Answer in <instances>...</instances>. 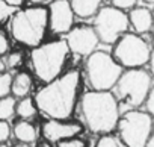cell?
I'll list each match as a JSON object with an SVG mask.
<instances>
[{"label":"cell","instance_id":"cell-29","mask_svg":"<svg viewBox=\"0 0 154 147\" xmlns=\"http://www.w3.org/2000/svg\"><path fill=\"white\" fill-rule=\"evenodd\" d=\"M5 2H6L8 5L14 6V8H20V6L23 5V2H24V0H5Z\"/></svg>","mask_w":154,"mask_h":147},{"label":"cell","instance_id":"cell-4","mask_svg":"<svg viewBox=\"0 0 154 147\" xmlns=\"http://www.w3.org/2000/svg\"><path fill=\"white\" fill-rule=\"evenodd\" d=\"M12 38L27 47H36L42 43L48 29V9L44 6H29L17 9L11 17Z\"/></svg>","mask_w":154,"mask_h":147},{"label":"cell","instance_id":"cell-30","mask_svg":"<svg viewBox=\"0 0 154 147\" xmlns=\"http://www.w3.org/2000/svg\"><path fill=\"white\" fill-rule=\"evenodd\" d=\"M29 3H32L33 6H42V3L48 2V0H27Z\"/></svg>","mask_w":154,"mask_h":147},{"label":"cell","instance_id":"cell-19","mask_svg":"<svg viewBox=\"0 0 154 147\" xmlns=\"http://www.w3.org/2000/svg\"><path fill=\"white\" fill-rule=\"evenodd\" d=\"M95 147H127V145L122 142V139L118 135L106 133V135L100 136V139L97 141Z\"/></svg>","mask_w":154,"mask_h":147},{"label":"cell","instance_id":"cell-1","mask_svg":"<svg viewBox=\"0 0 154 147\" xmlns=\"http://www.w3.org/2000/svg\"><path fill=\"white\" fill-rule=\"evenodd\" d=\"M80 71L68 70L45 84L33 97L38 111L53 120H69L79 100Z\"/></svg>","mask_w":154,"mask_h":147},{"label":"cell","instance_id":"cell-22","mask_svg":"<svg viewBox=\"0 0 154 147\" xmlns=\"http://www.w3.org/2000/svg\"><path fill=\"white\" fill-rule=\"evenodd\" d=\"M17 11V8L8 5L5 0H0V23L6 21L9 17H12V14Z\"/></svg>","mask_w":154,"mask_h":147},{"label":"cell","instance_id":"cell-3","mask_svg":"<svg viewBox=\"0 0 154 147\" xmlns=\"http://www.w3.org/2000/svg\"><path fill=\"white\" fill-rule=\"evenodd\" d=\"M152 76L149 70L142 68H124L112 93L116 97L119 112L124 114L131 109H139L145 105V100L152 87Z\"/></svg>","mask_w":154,"mask_h":147},{"label":"cell","instance_id":"cell-31","mask_svg":"<svg viewBox=\"0 0 154 147\" xmlns=\"http://www.w3.org/2000/svg\"><path fill=\"white\" fill-rule=\"evenodd\" d=\"M145 147H154V132H152V135L149 136V139L146 141V144H145Z\"/></svg>","mask_w":154,"mask_h":147},{"label":"cell","instance_id":"cell-25","mask_svg":"<svg viewBox=\"0 0 154 147\" xmlns=\"http://www.w3.org/2000/svg\"><path fill=\"white\" fill-rule=\"evenodd\" d=\"M11 133H12V129H11L9 123L6 120H0V144L6 142L9 139Z\"/></svg>","mask_w":154,"mask_h":147},{"label":"cell","instance_id":"cell-15","mask_svg":"<svg viewBox=\"0 0 154 147\" xmlns=\"http://www.w3.org/2000/svg\"><path fill=\"white\" fill-rule=\"evenodd\" d=\"M32 90V78L29 73L20 71L12 78V87H11V94L15 99H23L27 97Z\"/></svg>","mask_w":154,"mask_h":147},{"label":"cell","instance_id":"cell-18","mask_svg":"<svg viewBox=\"0 0 154 147\" xmlns=\"http://www.w3.org/2000/svg\"><path fill=\"white\" fill-rule=\"evenodd\" d=\"M17 108V100L14 96H6L0 99V120H9L14 117Z\"/></svg>","mask_w":154,"mask_h":147},{"label":"cell","instance_id":"cell-24","mask_svg":"<svg viewBox=\"0 0 154 147\" xmlns=\"http://www.w3.org/2000/svg\"><path fill=\"white\" fill-rule=\"evenodd\" d=\"M139 0H110V5L115 8H119L122 11H130L131 8H134L137 5Z\"/></svg>","mask_w":154,"mask_h":147},{"label":"cell","instance_id":"cell-5","mask_svg":"<svg viewBox=\"0 0 154 147\" xmlns=\"http://www.w3.org/2000/svg\"><path fill=\"white\" fill-rule=\"evenodd\" d=\"M69 53L71 52L65 38L53 40L44 44L41 43L39 46L33 47L30 53V64L35 76L44 84L54 81L62 75Z\"/></svg>","mask_w":154,"mask_h":147},{"label":"cell","instance_id":"cell-8","mask_svg":"<svg viewBox=\"0 0 154 147\" xmlns=\"http://www.w3.org/2000/svg\"><path fill=\"white\" fill-rule=\"evenodd\" d=\"M154 118L140 109H131L121 114L118 121V136L127 147H145L152 135Z\"/></svg>","mask_w":154,"mask_h":147},{"label":"cell","instance_id":"cell-12","mask_svg":"<svg viewBox=\"0 0 154 147\" xmlns=\"http://www.w3.org/2000/svg\"><path fill=\"white\" fill-rule=\"evenodd\" d=\"M83 130V126L79 121H71V120H53L48 118L42 124V136L45 141L51 144H57L62 139L79 136Z\"/></svg>","mask_w":154,"mask_h":147},{"label":"cell","instance_id":"cell-16","mask_svg":"<svg viewBox=\"0 0 154 147\" xmlns=\"http://www.w3.org/2000/svg\"><path fill=\"white\" fill-rule=\"evenodd\" d=\"M12 133H14V136L20 142H27V144L35 142L36 138H38L36 127L29 120H20V121H17L14 124V127H12Z\"/></svg>","mask_w":154,"mask_h":147},{"label":"cell","instance_id":"cell-10","mask_svg":"<svg viewBox=\"0 0 154 147\" xmlns=\"http://www.w3.org/2000/svg\"><path fill=\"white\" fill-rule=\"evenodd\" d=\"M65 41L68 44L69 52L80 58L89 56L92 52L97 50V47L100 44L95 29L89 24L72 26L71 30L65 35Z\"/></svg>","mask_w":154,"mask_h":147},{"label":"cell","instance_id":"cell-17","mask_svg":"<svg viewBox=\"0 0 154 147\" xmlns=\"http://www.w3.org/2000/svg\"><path fill=\"white\" fill-rule=\"evenodd\" d=\"M38 112V108H36V103L33 99H30L29 96L27 97H23L17 102V108H15V114L21 118V120H30L36 115Z\"/></svg>","mask_w":154,"mask_h":147},{"label":"cell","instance_id":"cell-2","mask_svg":"<svg viewBox=\"0 0 154 147\" xmlns=\"http://www.w3.org/2000/svg\"><path fill=\"white\" fill-rule=\"evenodd\" d=\"M80 114L92 133H112L119 121L121 112L112 91L91 90L80 99Z\"/></svg>","mask_w":154,"mask_h":147},{"label":"cell","instance_id":"cell-27","mask_svg":"<svg viewBox=\"0 0 154 147\" xmlns=\"http://www.w3.org/2000/svg\"><path fill=\"white\" fill-rule=\"evenodd\" d=\"M8 50H9V43H8V38H6V35L0 30V56H3V55H6L8 53Z\"/></svg>","mask_w":154,"mask_h":147},{"label":"cell","instance_id":"cell-34","mask_svg":"<svg viewBox=\"0 0 154 147\" xmlns=\"http://www.w3.org/2000/svg\"><path fill=\"white\" fill-rule=\"evenodd\" d=\"M15 147H30V144H27V142H20V144H17Z\"/></svg>","mask_w":154,"mask_h":147},{"label":"cell","instance_id":"cell-20","mask_svg":"<svg viewBox=\"0 0 154 147\" xmlns=\"http://www.w3.org/2000/svg\"><path fill=\"white\" fill-rule=\"evenodd\" d=\"M11 87H12V76L6 71L0 73V99L11 94Z\"/></svg>","mask_w":154,"mask_h":147},{"label":"cell","instance_id":"cell-33","mask_svg":"<svg viewBox=\"0 0 154 147\" xmlns=\"http://www.w3.org/2000/svg\"><path fill=\"white\" fill-rule=\"evenodd\" d=\"M39 147H54V145H53L51 142H48V141H47V142H42Z\"/></svg>","mask_w":154,"mask_h":147},{"label":"cell","instance_id":"cell-23","mask_svg":"<svg viewBox=\"0 0 154 147\" xmlns=\"http://www.w3.org/2000/svg\"><path fill=\"white\" fill-rule=\"evenodd\" d=\"M85 141L79 136H72V138H66V139H62L56 144V147H85Z\"/></svg>","mask_w":154,"mask_h":147},{"label":"cell","instance_id":"cell-26","mask_svg":"<svg viewBox=\"0 0 154 147\" xmlns=\"http://www.w3.org/2000/svg\"><path fill=\"white\" fill-rule=\"evenodd\" d=\"M145 108H146V112L154 118V85L151 87V91L145 100Z\"/></svg>","mask_w":154,"mask_h":147},{"label":"cell","instance_id":"cell-32","mask_svg":"<svg viewBox=\"0 0 154 147\" xmlns=\"http://www.w3.org/2000/svg\"><path fill=\"white\" fill-rule=\"evenodd\" d=\"M5 70H6V64L2 58H0V73H5Z\"/></svg>","mask_w":154,"mask_h":147},{"label":"cell","instance_id":"cell-13","mask_svg":"<svg viewBox=\"0 0 154 147\" xmlns=\"http://www.w3.org/2000/svg\"><path fill=\"white\" fill-rule=\"evenodd\" d=\"M128 21L134 34L143 35L152 30V11L146 6H134L128 12Z\"/></svg>","mask_w":154,"mask_h":147},{"label":"cell","instance_id":"cell-9","mask_svg":"<svg viewBox=\"0 0 154 147\" xmlns=\"http://www.w3.org/2000/svg\"><path fill=\"white\" fill-rule=\"evenodd\" d=\"M92 27L95 29L100 43L113 46L118 38L130 30V21L127 11L115 8L112 5L101 6L94 15Z\"/></svg>","mask_w":154,"mask_h":147},{"label":"cell","instance_id":"cell-6","mask_svg":"<svg viewBox=\"0 0 154 147\" xmlns=\"http://www.w3.org/2000/svg\"><path fill=\"white\" fill-rule=\"evenodd\" d=\"M124 68L115 61L112 53L95 50L85 61V76L91 90L112 91Z\"/></svg>","mask_w":154,"mask_h":147},{"label":"cell","instance_id":"cell-36","mask_svg":"<svg viewBox=\"0 0 154 147\" xmlns=\"http://www.w3.org/2000/svg\"><path fill=\"white\" fill-rule=\"evenodd\" d=\"M152 30H154V11H152Z\"/></svg>","mask_w":154,"mask_h":147},{"label":"cell","instance_id":"cell-11","mask_svg":"<svg viewBox=\"0 0 154 147\" xmlns=\"http://www.w3.org/2000/svg\"><path fill=\"white\" fill-rule=\"evenodd\" d=\"M48 29L56 35H66L74 26V12L69 0H53L48 5Z\"/></svg>","mask_w":154,"mask_h":147},{"label":"cell","instance_id":"cell-35","mask_svg":"<svg viewBox=\"0 0 154 147\" xmlns=\"http://www.w3.org/2000/svg\"><path fill=\"white\" fill-rule=\"evenodd\" d=\"M143 3H146V5H152L154 6V0H142Z\"/></svg>","mask_w":154,"mask_h":147},{"label":"cell","instance_id":"cell-14","mask_svg":"<svg viewBox=\"0 0 154 147\" xmlns=\"http://www.w3.org/2000/svg\"><path fill=\"white\" fill-rule=\"evenodd\" d=\"M101 2L103 0H69L74 15L82 20L94 18V15L101 8Z\"/></svg>","mask_w":154,"mask_h":147},{"label":"cell","instance_id":"cell-21","mask_svg":"<svg viewBox=\"0 0 154 147\" xmlns=\"http://www.w3.org/2000/svg\"><path fill=\"white\" fill-rule=\"evenodd\" d=\"M23 53L21 52H18V50H15V52H11L8 56H6V59H5V64H6V68H11V70H14V68H18V67H21L23 65Z\"/></svg>","mask_w":154,"mask_h":147},{"label":"cell","instance_id":"cell-37","mask_svg":"<svg viewBox=\"0 0 154 147\" xmlns=\"http://www.w3.org/2000/svg\"><path fill=\"white\" fill-rule=\"evenodd\" d=\"M0 147H8V145H6L5 142H2V144H0Z\"/></svg>","mask_w":154,"mask_h":147},{"label":"cell","instance_id":"cell-7","mask_svg":"<svg viewBox=\"0 0 154 147\" xmlns=\"http://www.w3.org/2000/svg\"><path fill=\"white\" fill-rule=\"evenodd\" d=\"M152 47L142 35L125 32L112 46V56L122 68H142L148 65Z\"/></svg>","mask_w":154,"mask_h":147},{"label":"cell","instance_id":"cell-28","mask_svg":"<svg viewBox=\"0 0 154 147\" xmlns=\"http://www.w3.org/2000/svg\"><path fill=\"white\" fill-rule=\"evenodd\" d=\"M148 67H149V73L154 79V49L151 50V56H149V61H148Z\"/></svg>","mask_w":154,"mask_h":147}]
</instances>
